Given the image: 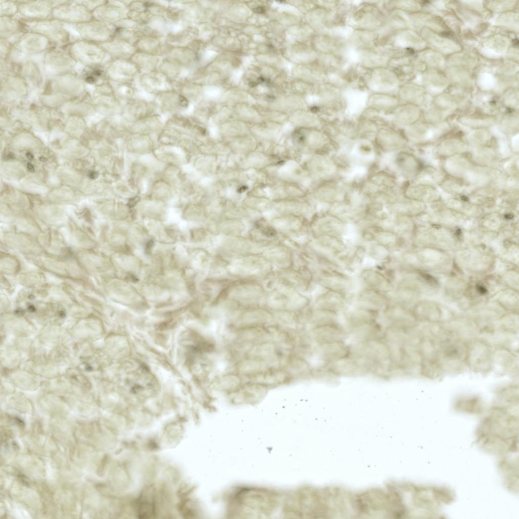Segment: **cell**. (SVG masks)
I'll return each mask as SVG.
<instances>
[{
	"label": "cell",
	"mask_w": 519,
	"mask_h": 519,
	"mask_svg": "<svg viewBox=\"0 0 519 519\" xmlns=\"http://www.w3.org/2000/svg\"><path fill=\"white\" fill-rule=\"evenodd\" d=\"M346 335L340 323L312 327L309 334L317 344L344 341Z\"/></svg>",
	"instance_id": "obj_30"
},
{
	"label": "cell",
	"mask_w": 519,
	"mask_h": 519,
	"mask_svg": "<svg viewBox=\"0 0 519 519\" xmlns=\"http://www.w3.org/2000/svg\"><path fill=\"white\" fill-rule=\"evenodd\" d=\"M280 214L271 220V225L276 230L296 235L299 234L305 236L307 233L310 234L309 221L307 222L306 219L291 215Z\"/></svg>",
	"instance_id": "obj_27"
},
{
	"label": "cell",
	"mask_w": 519,
	"mask_h": 519,
	"mask_svg": "<svg viewBox=\"0 0 519 519\" xmlns=\"http://www.w3.org/2000/svg\"><path fill=\"white\" fill-rule=\"evenodd\" d=\"M21 20L26 31L36 32L45 36L53 46L66 48L77 40L72 36L73 30L70 25L57 19L50 18L35 20Z\"/></svg>",
	"instance_id": "obj_2"
},
{
	"label": "cell",
	"mask_w": 519,
	"mask_h": 519,
	"mask_svg": "<svg viewBox=\"0 0 519 519\" xmlns=\"http://www.w3.org/2000/svg\"><path fill=\"white\" fill-rule=\"evenodd\" d=\"M220 229L227 236H237L244 231L245 226L240 219L227 218L221 223Z\"/></svg>",
	"instance_id": "obj_48"
},
{
	"label": "cell",
	"mask_w": 519,
	"mask_h": 519,
	"mask_svg": "<svg viewBox=\"0 0 519 519\" xmlns=\"http://www.w3.org/2000/svg\"><path fill=\"white\" fill-rule=\"evenodd\" d=\"M76 73L81 78L86 86L94 88L103 84L105 72L102 66H87L82 65Z\"/></svg>",
	"instance_id": "obj_41"
},
{
	"label": "cell",
	"mask_w": 519,
	"mask_h": 519,
	"mask_svg": "<svg viewBox=\"0 0 519 519\" xmlns=\"http://www.w3.org/2000/svg\"><path fill=\"white\" fill-rule=\"evenodd\" d=\"M339 314L324 309L311 307L308 322L312 327L339 324Z\"/></svg>",
	"instance_id": "obj_44"
},
{
	"label": "cell",
	"mask_w": 519,
	"mask_h": 519,
	"mask_svg": "<svg viewBox=\"0 0 519 519\" xmlns=\"http://www.w3.org/2000/svg\"><path fill=\"white\" fill-rule=\"evenodd\" d=\"M355 276L359 288L371 289L385 294L394 287L384 270L377 265L364 266Z\"/></svg>",
	"instance_id": "obj_12"
},
{
	"label": "cell",
	"mask_w": 519,
	"mask_h": 519,
	"mask_svg": "<svg viewBox=\"0 0 519 519\" xmlns=\"http://www.w3.org/2000/svg\"><path fill=\"white\" fill-rule=\"evenodd\" d=\"M272 200L303 199L308 195L306 189L301 184L273 178L267 184Z\"/></svg>",
	"instance_id": "obj_23"
},
{
	"label": "cell",
	"mask_w": 519,
	"mask_h": 519,
	"mask_svg": "<svg viewBox=\"0 0 519 519\" xmlns=\"http://www.w3.org/2000/svg\"><path fill=\"white\" fill-rule=\"evenodd\" d=\"M310 194L315 201L329 205L345 201L347 196L343 187L333 179L319 182L311 189Z\"/></svg>",
	"instance_id": "obj_20"
},
{
	"label": "cell",
	"mask_w": 519,
	"mask_h": 519,
	"mask_svg": "<svg viewBox=\"0 0 519 519\" xmlns=\"http://www.w3.org/2000/svg\"><path fill=\"white\" fill-rule=\"evenodd\" d=\"M51 18L70 24L81 23L93 19L92 12L78 1H62L53 8Z\"/></svg>",
	"instance_id": "obj_14"
},
{
	"label": "cell",
	"mask_w": 519,
	"mask_h": 519,
	"mask_svg": "<svg viewBox=\"0 0 519 519\" xmlns=\"http://www.w3.org/2000/svg\"><path fill=\"white\" fill-rule=\"evenodd\" d=\"M344 312L346 325L350 331L367 323L378 321L380 317L379 311L363 307L351 305Z\"/></svg>",
	"instance_id": "obj_26"
},
{
	"label": "cell",
	"mask_w": 519,
	"mask_h": 519,
	"mask_svg": "<svg viewBox=\"0 0 519 519\" xmlns=\"http://www.w3.org/2000/svg\"><path fill=\"white\" fill-rule=\"evenodd\" d=\"M138 515L140 518L152 517L154 512L153 498L145 493L140 498L138 503Z\"/></svg>",
	"instance_id": "obj_49"
},
{
	"label": "cell",
	"mask_w": 519,
	"mask_h": 519,
	"mask_svg": "<svg viewBox=\"0 0 519 519\" xmlns=\"http://www.w3.org/2000/svg\"><path fill=\"white\" fill-rule=\"evenodd\" d=\"M264 255L269 262L284 268L288 267L292 262L291 252L283 246L270 247L265 251Z\"/></svg>",
	"instance_id": "obj_45"
},
{
	"label": "cell",
	"mask_w": 519,
	"mask_h": 519,
	"mask_svg": "<svg viewBox=\"0 0 519 519\" xmlns=\"http://www.w3.org/2000/svg\"><path fill=\"white\" fill-rule=\"evenodd\" d=\"M242 203L249 209L263 212L273 210V200L267 195L248 192L243 198Z\"/></svg>",
	"instance_id": "obj_42"
},
{
	"label": "cell",
	"mask_w": 519,
	"mask_h": 519,
	"mask_svg": "<svg viewBox=\"0 0 519 519\" xmlns=\"http://www.w3.org/2000/svg\"><path fill=\"white\" fill-rule=\"evenodd\" d=\"M273 210L279 214L296 216L309 221L317 213L313 204L305 198L273 200Z\"/></svg>",
	"instance_id": "obj_19"
},
{
	"label": "cell",
	"mask_w": 519,
	"mask_h": 519,
	"mask_svg": "<svg viewBox=\"0 0 519 519\" xmlns=\"http://www.w3.org/2000/svg\"><path fill=\"white\" fill-rule=\"evenodd\" d=\"M39 160H40V161H42V162H46V161H47V158H45V157H43V156H42V157H40L39 158Z\"/></svg>",
	"instance_id": "obj_57"
},
{
	"label": "cell",
	"mask_w": 519,
	"mask_h": 519,
	"mask_svg": "<svg viewBox=\"0 0 519 519\" xmlns=\"http://www.w3.org/2000/svg\"><path fill=\"white\" fill-rule=\"evenodd\" d=\"M350 356L370 361L383 370L390 365V354L388 345L382 340L355 341L349 346Z\"/></svg>",
	"instance_id": "obj_6"
},
{
	"label": "cell",
	"mask_w": 519,
	"mask_h": 519,
	"mask_svg": "<svg viewBox=\"0 0 519 519\" xmlns=\"http://www.w3.org/2000/svg\"><path fill=\"white\" fill-rule=\"evenodd\" d=\"M1 17H13L18 14V4L17 2L2 1L0 2Z\"/></svg>",
	"instance_id": "obj_50"
},
{
	"label": "cell",
	"mask_w": 519,
	"mask_h": 519,
	"mask_svg": "<svg viewBox=\"0 0 519 519\" xmlns=\"http://www.w3.org/2000/svg\"><path fill=\"white\" fill-rule=\"evenodd\" d=\"M62 1L17 2L18 14L20 19L28 20H42L51 18L54 7Z\"/></svg>",
	"instance_id": "obj_21"
},
{
	"label": "cell",
	"mask_w": 519,
	"mask_h": 519,
	"mask_svg": "<svg viewBox=\"0 0 519 519\" xmlns=\"http://www.w3.org/2000/svg\"><path fill=\"white\" fill-rule=\"evenodd\" d=\"M388 325L403 328L408 324V315L400 305L390 303L388 306L380 313Z\"/></svg>",
	"instance_id": "obj_37"
},
{
	"label": "cell",
	"mask_w": 519,
	"mask_h": 519,
	"mask_svg": "<svg viewBox=\"0 0 519 519\" xmlns=\"http://www.w3.org/2000/svg\"><path fill=\"white\" fill-rule=\"evenodd\" d=\"M250 133L260 141L275 142L280 136L282 126L269 121L249 125Z\"/></svg>",
	"instance_id": "obj_36"
},
{
	"label": "cell",
	"mask_w": 519,
	"mask_h": 519,
	"mask_svg": "<svg viewBox=\"0 0 519 519\" xmlns=\"http://www.w3.org/2000/svg\"><path fill=\"white\" fill-rule=\"evenodd\" d=\"M384 293L375 290L359 288L352 296L351 305H357L380 312L390 304Z\"/></svg>",
	"instance_id": "obj_25"
},
{
	"label": "cell",
	"mask_w": 519,
	"mask_h": 519,
	"mask_svg": "<svg viewBox=\"0 0 519 519\" xmlns=\"http://www.w3.org/2000/svg\"><path fill=\"white\" fill-rule=\"evenodd\" d=\"M228 269L236 276L258 278L267 275L271 268L269 262L264 257L246 254L233 260Z\"/></svg>",
	"instance_id": "obj_8"
},
{
	"label": "cell",
	"mask_w": 519,
	"mask_h": 519,
	"mask_svg": "<svg viewBox=\"0 0 519 519\" xmlns=\"http://www.w3.org/2000/svg\"><path fill=\"white\" fill-rule=\"evenodd\" d=\"M312 180L324 181L333 179L338 170L335 159L325 154H313L302 164Z\"/></svg>",
	"instance_id": "obj_10"
},
{
	"label": "cell",
	"mask_w": 519,
	"mask_h": 519,
	"mask_svg": "<svg viewBox=\"0 0 519 519\" xmlns=\"http://www.w3.org/2000/svg\"><path fill=\"white\" fill-rule=\"evenodd\" d=\"M89 177L91 179H95L98 177V172L95 171H91L89 173Z\"/></svg>",
	"instance_id": "obj_53"
},
{
	"label": "cell",
	"mask_w": 519,
	"mask_h": 519,
	"mask_svg": "<svg viewBox=\"0 0 519 519\" xmlns=\"http://www.w3.org/2000/svg\"><path fill=\"white\" fill-rule=\"evenodd\" d=\"M374 242L393 251L398 249L400 237L393 231L383 229L378 226L372 227Z\"/></svg>",
	"instance_id": "obj_46"
},
{
	"label": "cell",
	"mask_w": 519,
	"mask_h": 519,
	"mask_svg": "<svg viewBox=\"0 0 519 519\" xmlns=\"http://www.w3.org/2000/svg\"><path fill=\"white\" fill-rule=\"evenodd\" d=\"M28 86L19 75L13 73L1 78V98L25 97L30 95Z\"/></svg>",
	"instance_id": "obj_28"
},
{
	"label": "cell",
	"mask_w": 519,
	"mask_h": 519,
	"mask_svg": "<svg viewBox=\"0 0 519 519\" xmlns=\"http://www.w3.org/2000/svg\"><path fill=\"white\" fill-rule=\"evenodd\" d=\"M224 140L234 155H245L260 147L259 140L251 134Z\"/></svg>",
	"instance_id": "obj_35"
},
{
	"label": "cell",
	"mask_w": 519,
	"mask_h": 519,
	"mask_svg": "<svg viewBox=\"0 0 519 519\" xmlns=\"http://www.w3.org/2000/svg\"><path fill=\"white\" fill-rule=\"evenodd\" d=\"M253 11L258 14H264L266 12L265 8L262 6H258L255 8Z\"/></svg>",
	"instance_id": "obj_51"
},
{
	"label": "cell",
	"mask_w": 519,
	"mask_h": 519,
	"mask_svg": "<svg viewBox=\"0 0 519 519\" xmlns=\"http://www.w3.org/2000/svg\"><path fill=\"white\" fill-rule=\"evenodd\" d=\"M87 92L85 84L75 72L50 77L46 78L40 97L57 99H75Z\"/></svg>",
	"instance_id": "obj_1"
},
{
	"label": "cell",
	"mask_w": 519,
	"mask_h": 519,
	"mask_svg": "<svg viewBox=\"0 0 519 519\" xmlns=\"http://www.w3.org/2000/svg\"><path fill=\"white\" fill-rule=\"evenodd\" d=\"M336 376L355 377L374 374L377 365L368 360L349 356L339 360L324 362Z\"/></svg>",
	"instance_id": "obj_11"
},
{
	"label": "cell",
	"mask_w": 519,
	"mask_h": 519,
	"mask_svg": "<svg viewBox=\"0 0 519 519\" xmlns=\"http://www.w3.org/2000/svg\"><path fill=\"white\" fill-rule=\"evenodd\" d=\"M229 299L239 305H253L261 302L265 296L263 288L258 284L251 283L235 284L227 289Z\"/></svg>",
	"instance_id": "obj_18"
},
{
	"label": "cell",
	"mask_w": 519,
	"mask_h": 519,
	"mask_svg": "<svg viewBox=\"0 0 519 519\" xmlns=\"http://www.w3.org/2000/svg\"><path fill=\"white\" fill-rule=\"evenodd\" d=\"M476 289L479 293L483 294L486 293L487 291L486 288L481 285H477Z\"/></svg>",
	"instance_id": "obj_52"
},
{
	"label": "cell",
	"mask_w": 519,
	"mask_h": 519,
	"mask_svg": "<svg viewBox=\"0 0 519 519\" xmlns=\"http://www.w3.org/2000/svg\"><path fill=\"white\" fill-rule=\"evenodd\" d=\"M384 331L382 326L376 321L358 327L350 331L355 341L372 340H383Z\"/></svg>",
	"instance_id": "obj_39"
},
{
	"label": "cell",
	"mask_w": 519,
	"mask_h": 519,
	"mask_svg": "<svg viewBox=\"0 0 519 519\" xmlns=\"http://www.w3.org/2000/svg\"><path fill=\"white\" fill-rule=\"evenodd\" d=\"M375 138L378 149L387 153L400 149L405 143V140L401 134L389 127L379 129Z\"/></svg>",
	"instance_id": "obj_31"
},
{
	"label": "cell",
	"mask_w": 519,
	"mask_h": 519,
	"mask_svg": "<svg viewBox=\"0 0 519 519\" xmlns=\"http://www.w3.org/2000/svg\"><path fill=\"white\" fill-rule=\"evenodd\" d=\"M290 139L296 150L312 154H326L335 145L326 133L317 128H295Z\"/></svg>",
	"instance_id": "obj_3"
},
{
	"label": "cell",
	"mask_w": 519,
	"mask_h": 519,
	"mask_svg": "<svg viewBox=\"0 0 519 519\" xmlns=\"http://www.w3.org/2000/svg\"><path fill=\"white\" fill-rule=\"evenodd\" d=\"M248 85L251 88H253L257 86L258 85V83L256 81H254L250 82Z\"/></svg>",
	"instance_id": "obj_55"
},
{
	"label": "cell",
	"mask_w": 519,
	"mask_h": 519,
	"mask_svg": "<svg viewBox=\"0 0 519 519\" xmlns=\"http://www.w3.org/2000/svg\"><path fill=\"white\" fill-rule=\"evenodd\" d=\"M314 279L319 287L347 295H353L359 288L355 275L344 270L317 272Z\"/></svg>",
	"instance_id": "obj_5"
},
{
	"label": "cell",
	"mask_w": 519,
	"mask_h": 519,
	"mask_svg": "<svg viewBox=\"0 0 519 519\" xmlns=\"http://www.w3.org/2000/svg\"><path fill=\"white\" fill-rule=\"evenodd\" d=\"M25 156H26V158L28 160H29L30 161H31V160H32L33 159V155L31 153H30V152L26 153V154H25Z\"/></svg>",
	"instance_id": "obj_56"
},
{
	"label": "cell",
	"mask_w": 519,
	"mask_h": 519,
	"mask_svg": "<svg viewBox=\"0 0 519 519\" xmlns=\"http://www.w3.org/2000/svg\"><path fill=\"white\" fill-rule=\"evenodd\" d=\"M218 133L223 140L250 134L249 125L240 120H227L218 126Z\"/></svg>",
	"instance_id": "obj_38"
},
{
	"label": "cell",
	"mask_w": 519,
	"mask_h": 519,
	"mask_svg": "<svg viewBox=\"0 0 519 519\" xmlns=\"http://www.w3.org/2000/svg\"><path fill=\"white\" fill-rule=\"evenodd\" d=\"M235 156L238 158L234 164L246 171L265 170L284 161L280 160L281 157L269 154L258 149L245 155Z\"/></svg>",
	"instance_id": "obj_17"
},
{
	"label": "cell",
	"mask_w": 519,
	"mask_h": 519,
	"mask_svg": "<svg viewBox=\"0 0 519 519\" xmlns=\"http://www.w3.org/2000/svg\"><path fill=\"white\" fill-rule=\"evenodd\" d=\"M13 46L22 58L44 54L53 47L47 38L30 31L24 32Z\"/></svg>",
	"instance_id": "obj_15"
},
{
	"label": "cell",
	"mask_w": 519,
	"mask_h": 519,
	"mask_svg": "<svg viewBox=\"0 0 519 519\" xmlns=\"http://www.w3.org/2000/svg\"><path fill=\"white\" fill-rule=\"evenodd\" d=\"M253 243L237 236H227L223 240L222 249L225 255L238 257L248 254L253 249Z\"/></svg>",
	"instance_id": "obj_33"
},
{
	"label": "cell",
	"mask_w": 519,
	"mask_h": 519,
	"mask_svg": "<svg viewBox=\"0 0 519 519\" xmlns=\"http://www.w3.org/2000/svg\"><path fill=\"white\" fill-rule=\"evenodd\" d=\"M72 58L83 66H102L106 51L99 44L79 39L65 48Z\"/></svg>",
	"instance_id": "obj_9"
},
{
	"label": "cell",
	"mask_w": 519,
	"mask_h": 519,
	"mask_svg": "<svg viewBox=\"0 0 519 519\" xmlns=\"http://www.w3.org/2000/svg\"><path fill=\"white\" fill-rule=\"evenodd\" d=\"M311 237L330 236L349 239L351 225L326 211L317 212L309 223Z\"/></svg>",
	"instance_id": "obj_4"
},
{
	"label": "cell",
	"mask_w": 519,
	"mask_h": 519,
	"mask_svg": "<svg viewBox=\"0 0 519 519\" xmlns=\"http://www.w3.org/2000/svg\"><path fill=\"white\" fill-rule=\"evenodd\" d=\"M314 351L324 362L335 361L350 355V346L344 341L317 344Z\"/></svg>",
	"instance_id": "obj_29"
},
{
	"label": "cell",
	"mask_w": 519,
	"mask_h": 519,
	"mask_svg": "<svg viewBox=\"0 0 519 519\" xmlns=\"http://www.w3.org/2000/svg\"><path fill=\"white\" fill-rule=\"evenodd\" d=\"M314 294L312 307L332 311L344 312L351 305L352 295L326 289L318 286L312 292Z\"/></svg>",
	"instance_id": "obj_13"
},
{
	"label": "cell",
	"mask_w": 519,
	"mask_h": 519,
	"mask_svg": "<svg viewBox=\"0 0 519 519\" xmlns=\"http://www.w3.org/2000/svg\"><path fill=\"white\" fill-rule=\"evenodd\" d=\"M18 74L23 78L30 89V94H39L46 80L43 69L36 60L24 57L17 62Z\"/></svg>",
	"instance_id": "obj_16"
},
{
	"label": "cell",
	"mask_w": 519,
	"mask_h": 519,
	"mask_svg": "<svg viewBox=\"0 0 519 519\" xmlns=\"http://www.w3.org/2000/svg\"><path fill=\"white\" fill-rule=\"evenodd\" d=\"M69 24L79 39L97 44L104 43L109 32L106 24L95 19L76 24Z\"/></svg>",
	"instance_id": "obj_24"
},
{
	"label": "cell",
	"mask_w": 519,
	"mask_h": 519,
	"mask_svg": "<svg viewBox=\"0 0 519 519\" xmlns=\"http://www.w3.org/2000/svg\"><path fill=\"white\" fill-rule=\"evenodd\" d=\"M273 315L267 310L262 308L251 309L239 316L237 324L238 328L251 326L264 325L273 319Z\"/></svg>",
	"instance_id": "obj_32"
},
{
	"label": "cell",
	"mask_w": 519,
	"mask_h": 519,
	"mask_svg": "<svg viewBox=\"0 0 519 519\" xmlns=\"http://www.w3.org/2000/svg\"><path fill=\"white\" fill-rule=\"evenodd\" d=\"M43 69L47 78L76 73L79 63L65 48L53 46L42 57Z\"/></svg>",
	"instance_id": "obj_7"
},
{
	"label": "cell",
	"mask_w": 519,
	"mask_h": 519,
	"mask_svg": "<svg viewBox=\"0 0 519 519\" xmlns=\"http://www.w3.org/2000/svg\"><path fill=\"white\" fill-rule=\"evenodd\" d=\"M351 242L348 239L324 235L311 237L307 244L318 252L336 260Z\"/></svg>",
	"instance_id": "obj_22"
},
{
	"label": "cell",
	"mask_w": 519,
	"mask_h": 519,
	"mask_svg": "<svg viewBox=\"0 0 519 519\" xmlns=\"http://www.w3.org/2000/svg\"><path fill=\"white\" fill-rule=\"evenodd\" d=\"M27 170L30 172H33L34 171V168L33 166L30 163L27 164Z\"/></svg>",
	"instance_id": "obj_54"
},
{
	"label": "cell",
	"mask_w": 519,
	"mask_h": 519,
	"mask_svg": "<svg viewBox=\"0 0 519 519\" xmlns=\"http://www.w3.org/2000/svg\"><path fill=\"white\" fill-rule=\"evenodd\" d=\"M290 122L295 128H317L321 126L320 120L313 115H297Z\"/></svg>",
	"instance_id": "obj_47"
},
{
	"label": "cell",
	"mask_w": 519,
	"mask_h": 519,
	"mask_svg": "<svg viewBox=\"0 0 519 519\" xmlns=\"http://www.w3.org/2000/svg\"><path fill=\"white\" fill-rule=\"evenodd\" d=\"M246 172L235 164L232 166H226L220 168L217 173V180L226 187L243 183L248 179Z\"/></svg>",
	"instance_id": "obj_40"
},
{
	"label": "cell",
	"mask_w": 519,
	"mask_h": 519,
	"mask_svg": "<svg viewBox=\"0 0 519 519\" xmlns=\"http://www.w3.org/2000/svg\"><path fill=\"white\" fill-rule=\"evenodd\" d=\"M366 245L367 264L382 265L390 261L393 252L391 249L375 242Z\"/></svg>",
	"instance_id": "obj_43"
},
{
	"label": "cell",
	"mask_w": 519,
	"mask_h": 519,
	"mask_svg": "<svg viewBox=\"0 0 519 519\" xmlns=\"http://www.w3.org/2000/svg\"><path fill=\"white\" fill-rule=\"evenodd\" d=\"M505 217L507 219H511L513 217V216L511 214H506L505 215Z\"/></svg>",
	"instance_id": "obj_58"
},
{
	"label": "cell",
	"mask_w": 519,
	"mask_h": 519,
	"mask_svg": "<svg viewBox=\"0 0 519 519\" xmlns=\"http://www.w3.org/2000/svg\"><path fill=\"white\" fill-rule=\"evenodd\" d=\"M25 31V26L20 19H17L15 16L1 17V38L13 44Z\"/></svg>",
	"instance_id": "obj_34"
}]
</instances>
